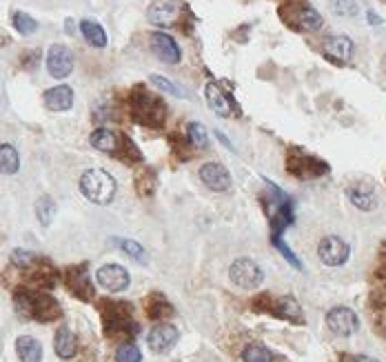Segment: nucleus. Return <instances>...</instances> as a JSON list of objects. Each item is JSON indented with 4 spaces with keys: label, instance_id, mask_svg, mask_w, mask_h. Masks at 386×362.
<instances>
[{
    "label": "nucleus",
    "instance_id": "1",
    "mask_svg": "<svg viewBox=\"0 0 386 362\" xmlns=\"http://www.w3.org/2000/svg\"><path fill=\"white\" fill-rule=\"evenodd\" d=\"M129 111L135 123L151 129H160L167 120V104L160 96L151 94L147 87L138 85L129 94Z\"/></svg>",
    "mask_w": 386,
    "mask_h": 362
},
{
    "label": "nucleus",
    "instance_id": "2",
    "mask_svg": "<svg viewBox=\"0 0 386 362\" xmlns=\"http://www.w3.org/2000/svg\"><path fill=\"white\" fill-rule=\"evenodd\" d=\"M102 329L109 338H131L138 334L133 309L125 300H100L98 303Z\"/></svg>",
    "mask_w": 386,
    "mask_h": 362
},
{
    "label": "nucleus",
    "instance_id": "3",
    "mask_svg": "<svg viewBox=\"0 0 386 362\" xmlns=\"http://www.w3.org/2000/svg\"><path fill=\"white\" fill-rule=\"evenodd\" d=\"M80 191L94 205H109L116 198L118 183L111 174L104 169H87L80 176Z\"/></svg>",
    "mask_w": 386,
    "mask_h": 362
},
{
    "label": "nucleus",
    "instance_id": "4",
    "mask_svg": "<svg viewBox=\"0 0 386 362\" xmlns=\"http://www.w3.org/2000/svg\"><path fill=\"white\" fill-rule=\"evenodd\" d=\"M329 162H324L322 158L302 152V149H291L287 156V171L291 176H296L300 180H308V178H318L329 174Z\"/></svg>",
    "mask_w": 386,
    "mask_h": 362
},
{
    "label": "nucleus",
    "instance_id": "5",
    "mask_svg": "<svg viewBox=\"0 0 386 362\" xmlns=\"http://www.w3.org/2000/svg\"><path fill=\"white\" fill-rule=\"evenodd\" d=\"M65 286L69 289V294L80 298L83 303H91V300L96 298V286H94V280H91L87 263L73 265L65 271Z\"/></svg>",
    "mask_w": 386,
    "mask_h": 362
},
{
    "label": "nucleus",
    "instance_id": "6",
    "mask_svg": "<svg viewBox=\"0 0 386 362\" xmlns=\"http://www.w3.org/2000/svg\"><path fill=\"white\" fill-rule=\"evenodd\" d=\"M282 9H289V16H282L284 23L296 27L298 32H318V29L324 25L320 11H315L308 3H302V0H296V5L289 3Z\"/></svg>",
    "mask_w": 386,
    "mask_h": 362
},
{
    "label": "nucleus",
    "instance_id": "7",
    "mask_svg": "<svg viewBox=\"0 0 386 362\" xmlns=\"http://www.w3.org/2000/svg\"><path fill=\"white\" fill-rule=\"evenodd\" d=\"M229 278L240 289H258L262 280H265V271L251 258H238L229 267Z\"/></svg>",
    "mask_w": 386,
    "mask_h": 362
},
{
    "label": "nucleus",
    "instance_id": "8",
    "mask_svg": "<svg viewBox=\"0 0 386 362\" xmlns=\"http://www.w3.org/2000/svg\"><path fill=\"white\" fill-rule=\"evenodd\" d=\"M351 255V247L339 236H324L318 243V258L327 267H342Z\"/></svg>",
    "mask_w": 386,
    "mask_h": 362
},
{
    "label": "nucleus",
    "instance_id": "9",
    "mask_svg": "<svg viewBox=\"0 0 386 362\" xmlns=\"http://www.w3.org/2000/svg\"><path fill=\"white\" fill-rule=\"evenodd\" d=\"M184 16V5L178 0H158L147 11V20L156 27H174Z\"/></svg>",
    "mask_w": 386,
    "mask_h": 362
},
{
    "label": "nucleus",
    "instance_id": "10",
    "mask_svg": "<svg viewBox=\"0 0 386 362\" xmlns=\"http://www.w3.org/2000/svg\"><path fill=\"white\" fill-rule=\"evenodd\" d=\"M327 327L333 331L335 336L346 338V336H353L355 331L360 329V318L349 307H333L327 313Z\"/></svg>",
    "mask_w": 386,
    "mask_h": 362
},
{
    "label": "nucleus",
    "instance_id": "11",
    "mask_svg": "<svg viewBox=\"0 0 386 362\" xmlns=\"http://www.w3.org/2000/svg\"><path fill=\"white\" fill-rule=\"evenodd\" d=\"M96 280L98 284L102 286V289L107 291H111V294H120V291H125L131 278H129V271L125 267H120V265H102L98 267L96 271Z\"/></svg>",
    "mask_w": 386,
    "mask_h": 362
},
{
    "label": "nucleus",
    "instance_id": "12",
    "mask_svg": "<svg viewBox=\"0 0 386 362\" xmlns=\"http://www.w3.org/2000/svg\"><path fill=\"white\" fill-rule=\"evenodd\" d=\"M200 180H203V185L207 189H211L215 193H224L231 189V185H234L229 169L220 162H205L203 167H200Z\"/></svg>",
    "mask_w": 386,
    "mask_h": 362
},
{
    "label": "nucleus",
    "instance_id": "13",
    "mask_svg": "<svg viewBox=\"0 0 386 362\" xmlns=\"http://www.w3.org/2000/svg\"><path fill=\"white\" fill-rule=\"evenodd\" d=\"M178 338H180V334H178V329L174 325L160 322V325H156L149 331L147 342H149V349L153 354H167V351H171L174 346H176Z\"/></svg>",
    "mask_w": 386,
    "mask_h": 362
},
{
    "label": "nucleus",
    "instance_id": "14",
    "mask_svg": "<svg viewBox=\"0 0 386 362\" xmlns=\"http://www.w3.org/2000/svg\"><path fill=\"white\" fill-rule=\"evenodd\" d=\"M149 44H151V52L156 54L162 63H169V65H178L182 60V52L178 47V42L164 34V32H153L149 36Z\"/></svg>",
    "mask_w": 386,
    "mask_h": 362
},
{
    "label": "nucleus",
    "instance_id": "15",
    "mask_svg": "<svg viewBox=\"0 0 386 362\" xmlns=\"http://www.w3.org/2000/svg\"><path fill=\"white\" fill-rule=\"evenodd\" d=\"M47 69L54 78H67L73 71V54L67 44H52L47 54Z\"/></svg>",
    "mask_w": 386,
    "mask_h": 362
},
{
    "label": "nucleus",
    "instance_id": "16",
    "mask_svg": "<svg viewBox=\"0 0 386 362\" xmlns=\"http://www.w3.org/2000/svg\"><path fill=\"white\" fill-rule=\"evenodd\" d=\"M353 52H355V44L349 36H329L322 44V54L327 56L331 63L335 65H346L349 60L353 58Z\"/></svg>",
    "mask_w": 386,
    "mask_h": 362
},
{
    "label": "nucleus",
    "instance_id": "17",
    "mask_svg": "<svg viewBox=\"0 0 386 362\" xmlns=\"http://www.w3.org/2000/svg\"><path fill=\"white\" fill-rule=\"evenodd\" d=\"M346 195L349 200L362 209V211H373L378 207V193H375V185L370 180H360V183L349 185L346 187Z\"/></svg>",
    "mask_w": 386,
    "mask_h": 362
},
{
    "label": "nucleus",
    "instance_id": "18",
    "mask_svg": "<svg viewBox=\"0 0 386 362\" xmlns=\"http://www.w3.org/2000/svg\"><path fill=\"white\" fill-rule=\"evenodd\" d=\"M122 140H125V135H120L107 127H98L89 135L91 147L98 149L102 154H109V156H118L122 152Z\"/></svg>",
    "mask_w": 386,
    "mask_h": 362
},
{
    "label": "nucleus",
    "instance_id": "19",
    "mask_svg": "<svg viewBox=\"0 0 386 362\" xmlns=\"http://www.w3.org/2000/svg\"><path fill=\"white\" fill-rule=\"evenodd\" d=\"M56 318H60V305H58V300L52 298L49 294L34 291V296H32V320L52 322Z\"/></svg>",
    "mask_w": 386,
    "mask_h": 362
},
{
    "label": "nucleus",
    "instance_id": "20",
    "mask_svg": "<svg viewBox=\"0 0 386 362\" xmlns=\"http://www.w3.org/2000/svg\"><path fill=\"white\" fill-rule=\"evenodd\" d=\"M205 98H207L209 109L215 116L229 118L231 114H234V102H231V98L222 92V87L218 83H207V87H205Z\"/></svg>",
    "mask_w": 386,
    "mask_h": 362
},
{
    "label": "nucleus",
    "instance_id": "21",
    "mask_svg": "<svg viewBox=\"0 0 386 362\" xmlns=\"http://www.w3.org/2000/svg\"><path fill=\"white\" fill-rule=\"evenodd\" d=\"M42 100L49 111H69L73 107V89L69 85H56L42 94Z\"/></svg>",
    "mask_w": 386,
    "mask_h": 362
},
{
    "label": "nucleus",
    "instance_id": "22",
    "mask_svg": "<svg viewBox=\"0 0 386 362\" xmlns=\"http://www.w3.org/2000/svg\"><path fill=\"white\" fill-rule=\"evenodd\" d=\"M54 351H56L58 358H63V360H71L76 354H78V340H76L73 331L69 327H60L56 331V336H54Z\"/></svg>",
    "mask_w": 386,
    "mask_h": 362
},
{
    "label": "nucleus",
    "instance_id": "23",
    "mask_svg": "<svg viewBox=\"0 0 386 362\" xmlns=\"http://www.w3.org/2000/svg\"><path fill=\"white\" fill-rule=\"evenodd\" d=\"M271 313L277 315V318H282V320H291V322H298V325L302 322V307L293 296H282V298L273 300Z\"/></svg>",
    "mask_w": 386,
    "mask_h": 362
},
{
    "label": "nucleus",
    "instance_id": "24",
    "mask_svg": "<svg viewBox=\"0 0 386 362\" xmlns=\"http://www.w3.org/2000/svg\"><path fill=\"white\" fill-rule=\"evenodd\" d=\"M25 271H29V274H27L29 282H34L38 286H47V289H49V286H54L58 282V271L47 260L38 258L32 267L25 269Z\"/></svg>",
    "mask_w": 386,
    "mask_h": 362
},
{
    "label": "nucleus",
    "instance_id": "25",
    "mask_svg": "<svg viewBox=\"0 0 386 362\" xmlns=\"http://www.w3.org/2000/svg\"><path fill=\"white\" fill-rule=\"evenodd\" d=\"M145 311H147V318L149 320H167V318H171V315L176 313L174 311V305L169 303V300L162 294H158V291L147 296V300H145Z\"/></svg>",
    "mask_w": 386,
    "mask_h": 362
},
{
    "label": "nucleus",
    "instance_id": "26",
    "mask_svg": "<svg viewBox=\"0 0 386 362\" xmlns=\"http://www.w3.org/2000/svg\"><path fill=\"white\" fill-rule=\"evenodd\" d=\"M16 354L20 362H42V344L32 336H20L16 340Z\"/></svg>",
    "mask_w": 386,
    "mask_h": 362
},
{
    "label": "nucleus",
    "instance_id": "27",
    "mask_svg": "<svg viewBox=\"0 0 386 362\" xmlns=\"http://www.w3.org/2000/svg\"><path fill=\"white\" fill-rule=\"evenodd\" d=\"M80 32L85 36V40L91 44V47H107V34H104V29L96 23V20H83L80 23Z\"/></svg>",
    "mask_w": 386,
    "mask_h": 362
},
{
    "label": "nucleus",
    "instance_id": "28",
    "mask_svg": "<svg viewBox=\"0 0 386 362\" xmlns=\"http://www.w3.org/2000/svg\"><path fill=\"white\" fill-rule=\"evenodd\" d=\"M20 169V156L11 145H0V171L13 176Z\"/></svg>",
    "mask_w": 386,
    "mask_h": 362
},
{
    "label": "nucleus",
    "instance_id": "29",
    "mask_svg": "<svg viewBox=\"0 0 386 362\" xmlns=\"http://www.w3.org/2000/svg\"><path fill=\"white\" fill-rule=\"evenodd\" d=\"M54 216H56V203L52 195H40L36 200V218L42 227H49L54 222Z\"/></svg>",
    "mask_w": 386,
    "mask_h": 362
},
{
    "label": "nucleus",
    "instance_id": "30",
    "mask_svg": "<svg viewBox=\"0 0 386 362\" xmlns=\"http://www.w3.org/2000/svg\"><path fill=\"white\" fill-rule=\"evenodd\" d=\"M111 243L120 249V251H125L127 255H131L133 260L138 263H147V251L140 243H135V240H129V238H114Z\"/></svg>",
    "mask_w": 386,
    "mask_h": 362
},
{
    "label": "nucleus",
    "instance_id": "31",
    "mask_svg": "<svg viewBox=\"0 0 386 362\" xmlns=\"http://www.w3.org/2000/svg\"><path fill=\"white\" fill-rule=\"evenodd\" d=\"M187 138L195 149H209V131L203 123H189L187 125Z\"/></svg>",
    "mask_w": 386,
    "mask_h": 362
},
{
    "label": "nucleus",
    "instance_id": "32",
    "mask_svg": "<svg viewBox=\"0 0 386 362\" xmlns=\"http://www.w3.org/2000/svg\"><path fill=\"white\" fill-rule=\"evenodd\" d=\"M11 23H13V27H16V32L23 34V36H32V34L38 32V20L32 18L25 11H16V13H13Z\"/></svg>",
    "mask_w": 386,
    "mask_h": 362
},
{
    "label": "nucleus",
    "instance_id": "33",
    "mask_svg": "<svg viewBox=\"0 0 386 362\" xmlns=\"http://www.w3.org/2000/svg\"><path fill=\"white\" fill-rule=\"evenodd\" d=\"M32 296H34V291H29V289H18L16 296H13L16 313L25 320H32Z\"/></svg>",
    "mask_w": 386,
    "mask_h": 362
},
{
    "label": "nucleus",
    "instance_id": "34",
    "mask_svg": "<svg viewBox=\"0 0 386 362\" xmlns=\"http://www.w3.org/2000/svg\"><path fill=\"white\" fill-rule=\"evenodd\" d=\"M331 11L339 18H355L360 13V7L355 0H329Z\"/></svg>",
    "mask_w": 386,
    "mask_h": 362
},
{
    "label": "nucleus",
    "instance_id": "35",
    "mask_svg": "<svg viewBox=\"0 0 386 362\" xmlns=\"http://www.w3.org/2000/svg\"><path fill=\"white\" fill-rule=\"evenodd\" d=\"M242 360L244 362H273V354L262 344H249V346H244Z\"/></svg>",
    "mask_w": 386,
    "mask_h": 362
},
{
    "label": "nucleus",
    "instance_id": "36",
    "mask_svg": "<svg viewBox=\"0 0 386 362\" xmlns=\"http://www.w3.org/2000/svg\"><path fill=\"white\" fill-rule=\"evenodd\" d=\"M135 189L138 193L143 195V198H147V195H151L153 191H156V174H153L151 169H145L135 176Z\"/></svg>",
    "mask_w": 386,
    "mask_h": 362
},
{
    "label": "nucleus",
    "instance_id": "37",
    "mask_svg": "<svg viewBox=\"0 0 386 362\" xmlns=\"http://www.w3.org/2000/svg\"><path fill=\"white\" fill-rule=\"evenodd\" d=\"M116 362H143V354L133 342H125V344L118 346Z\"/></svg>",
    "mask_w": 386,
    "mask_h": 362
},
{
    "label": "nucleus",
    "instance_id": "38",
    "mask_svg": "<svg viewBox=\"0 0 386 362\" xmlns=\"http://www.w3.org/2000/svg\"><path fill=\"white\" fill-rule=\"evenodd\" d=\"M149 83L153 85V87H158L160 92H164V94H169V96H182L184 92L178 87V85H174L169 78H164V76H160V73H151L149 76Z\"/></svg>",
    "mask_w": 386,
    "mask_h": 362
},
{
    "label": "nucleus",
    "instance_id": "39",
    "mask_svg": "<svg viewBox=\"0 0 386 362\" xmlns=\"http://www.w3.org/2000/svg\"><path fill=\"white\" fill-rule=\"evenodd\" d=\"M36 260H38V255L29 249H13L11 251V265L18 267V269H29Z\"/></svg>",
    "mask_w": 386,
    "mask_h": 362
},
{
    "label": "nucleus",
    "instance_id": "40",
    "mask_svg": "<svg viewBox=\"0 0 386 362\" xmlns=\"http://www.w3.org/2000/svg\"><path fill=\"white\" fill-rule=\"evenodd\" d=\"M169 145H171V149H174V154H178L180 158H184L187 160L191 154H189V147H191V143H189V138L187 135H180V133H171L169 135Z\"/></svg>",
    "mask_w": 386,
    "mask_h": 362
},
{
    "label": "nucleus",
    "instance_id": "41",
    "mask_svg": "<svg viewBox=\"0 0 386 362\" xmlns=\"http://www.w3.org/2000/svg\"><path fill=\"white\" fill-rule=\"evenodd\" d=\"M273 300H275V298H271V294H260V296H255V298L251 300V307H253V311H258V313H271Z\"/></svg>",
    "mask_w": 386,
    "mask_h": 362
},
{
    "label": "nucleus",
    "instance_id": "42",
    "mask_svg": "<svg viewBox=\"0 0 386 362\" xmlns=\"http://www.w3.org/2000/svg\"><path fill=\"white\" fill-rule=\"evenodd\" d=\"M344 362H380V360L368 358V356H349V358H344Z\"/></svg>",
    "mask_w": 386,
    "mask_h": 362
},
{
    "label": "nucleus",
    "instance_id": "43",
    "mask_svg": "<svg viewBox=\"0 0 386 362\" xmlns=\"http://www.w3.org/2000/svg\"><path fill=\"white\" fill-rule=\"evenodd\" d=\"M215 135H218V140H220V143H222V145H224L227 149H234V145L229 143V138H227V135H224L222 131H215Z\"/></svg>",
    "mask_w": 386,
    "mask_h": 362
},
{
    "label": "nucleus",
    "instance_id": "44",
    "mask_svg": "<svg viewBox=\"0 0 386 362\" xmlns=\"http://www.w3.org/2000/svg\"><path fill=\"white\" fill-rule=\"evenodd\" d=\"M366 16H368V23L370 25H382V18L375 16V11H366Z\"/></svg>",
    "mask_w": 386,
    "mask_h": 362
},
{
    "label": "nucleus",
    "instance_id": "45",
    "mask_svg": "<svg viewBox=\"0 0 386 362\" xmlns=\"http://www.w3.org/2000/svg\"><path fill=\"white\" fill-rule=\"evenodd\" d=\"M80 362H96V358H94V356H87V358H83Z\"/></svg>",
    "mask_w": 386,
    "mask_h": 362
},
{
    "label": "nucleus",
    "instance_id": "46",
    "mask_svg": "<svg viewBox=\"0 0 386 362\" xmlns=\"http://www.w3.org/2000/svg\"><path fill=\"white\" fill-rule=\"evenodd\" d=\"M384 71H386V58H384Z\"/></svg>",
    "mask_w": 386,
    "mask_h": 362
}]
</instances>
